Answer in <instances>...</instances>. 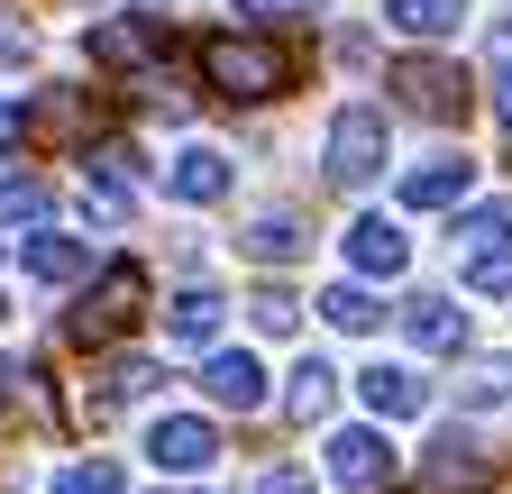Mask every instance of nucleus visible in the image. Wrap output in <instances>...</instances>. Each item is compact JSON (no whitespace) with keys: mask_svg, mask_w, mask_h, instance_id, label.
I'll return each instance as SVG.
<instances>
[{"mask_svg":"<svg viewBox=\"0 0 512 494\" xmlns=\"http://www.w3.org/2000/svg\"><path fill=\"white\" fill-rule=\"evenodd\" d=\"M238 10H247V19H311L320 0H238Z\"/></svg>","mask_w":512,"mask_h":494,"instance_id":"30","label":"nucleus"},{"mask_svg":"<svg viewBox=\"0 0 512 494\" xmlns=\"http://www.w3.org/2000/svg\"><path fill=\"white\" fill-rule=\"evenodd\" d=\"M19 138H28V110H19V101H0V156H10Z\"/></svg>","mask_w":512,"mask_h":494,"instance_id":"32","label":"nucleus"},{"mask_svg":"<svg viewBox=\"0 0 512 494\" xmlns=\"http://www.w3.org/2000/svg\"><path fill=\"white\" fill-rule=\"evenodd\" d=\"M357 394H366V412H375V421H412V412L430 403V385L412 376V366H366Z\"/></svg>","mask_w":512,"mask_h":494,"instance_id":"15","label":"nucleus"},{"mask_svg":"<svg viewBox=\"0 0 512 494\" xmlns=\"http://www.w3.org/2000/svg\"><path fill=\"white\" fill-rule=\"evenodd\" d=\"M320 312H330V330H348V339H366V330L384 321V302H375L366 284H330V293H320Z\"/></svg>","mask_w":512,"mask_h":494,"instance_id":"22","label":"nucleus"},{"mask_svg":"<svg viewBox=\"0 0 512 494\" xmlns=\"http://www.w3.org/2000/svg\"><path fill=\"white\" fill-rule=\"evenodd\" d=\"M403 330H412V348H430V357H458L467 348V312L448 293H412L403 302Z\"/></svg>","mask_w":512,"mask_h":494,"instance_id":"11","label":"nucleus"},{"mask_svg":"<svg viewBox=\"0 0 512 494\" xmlns=\"http://www.w3.org/2000/svg\"><path fill=\"white\" fill-rule=\"evenodd\" d=\"M46 202H55V193H46L37 174H10V183H0V229H19V220H46Z\"/></svg>","mask_w":512,"mask_h":494,"instance_id":"25","label":"nucleus"},{"mask_svg":"<svg viewBox=\"0 0 512 494\" xmlns=\"http://www.w3.org/2000/svg\"><path fill=\"white\" fill-rule=\"evenodd\" d=\"M403 257H412V238L384 220V211H366V220L348 229V266H357V275H403Z\"/></svg>","mask_w":512,"mask_h":494,"instance_id":"13","label":"nucleus"},{"mask_svg":"<svg viewBox=\"0 0 512 494\" xmlns=\"http://www.w3.org/2000/svg\"><path fill=\"white\" fill-rule=\"evenodd\" d=\"M494 476V458L467 440V430H448V440H430V467H421V494H476Z\"/></svg>","mask_w":512,"mask_h":494,"instance_id":"8","label":"nucleus"},{"mask_svg":"<svg viewBox=\"0 0 512 494\" xmlns=\"http://www.w3.org/2000/svg\"><path fill=\"white\" fill-rule=\"evenodd\" d=\"M46 494H119V467H110V458H83V467H64Z\"/></svg>","mask_w":512,"mask_h":494,"instance_id":"28","label":"nucleus"},{"mask_svg":"<svg viewBox=\"0 0 512 494\" xmlns=\"http://www.w3.org/2000/svg\"><path fill=\"white\" fill-rule=\"evenodd\" d=\"M330 403H339V376H330L320 357H302V366H293V385H284V412H293V421H320Z\"/></svg>","mask_w":512,"mask_h":494,"instance_id":"21","label":"nucleus"},{"mask_svg":"<svg viewBox=\"0 0 512 494\" xmlns=\"http://www.w3.org/2000/svg\"><path fill=\"white\" fill-rule=\"evenodd\" d=\"M467 284H476V293H512V238L467 247Z\"/></svg>","mask_w":512,"mask_h":494,"instance_id":"26","label":"nucleus"},{"mask_svg":"<svg viewBox=\"0 0 512 494\" xmlns=\"http://www.w3.org/2000/svg\"><path fill=\"white\" fill-rule=\"evenodd\" d=\"M147 312V275L138 266H101V284H83V302L64 312V339L74 348H110L119 330H138Z\"/></svg>","mask_w":512,"mask_h":494,"instance_id":"2","label":"nucleus"},{"mask_svg":"<svg viewBox=\"0 0 512 494\" xmlns=\"http://www.w3.org/2000/svg\"><path fill=\"white\" fill-rule=\"evenodd\" d=\"M19 55H28V37H19V28H0V65H19Z\"/></svg>","mask_w":512,"mask_h":494,"instance_id":"33","label":"nucleus"},{"mask_svg":"<svg viewBox=\"0 0 512 494\" xmlns=\"http://www.w3.org/2000/svg\"><path fill=\"white\" fill-rule=\"evenodd\" d=\"M202 394H211L220 412H256V403H266V366L238 357V348H220V357L202 366Z\"/></svg>","mask_w":512,"mask_h":494,"instance_id":"12","label":"nucleus"},{"mask_svg":"<svg viewBox=\"0 0 512 494\" xmlns=\"http://www.w3.org/2000/svg\"><path fill=\"white\" fill-rule=\"evenodd\" d=\"M394 92H403V110H421V119H467V74L458 65H439V55H403L394 65Z\"/></svg>","mask_w":512,"mask_h":494,"instance_id":"5","label":"nucleus"},{"mask_svg":"<svg viewBox=\"0 0 512 494\" xmlns=\"http://www.w3.org/2000/svg\"><path fill=\"white\" fill-rule=\"evenodd\" d=\"M494 110H503V119H512V28H503V37H494Z\"/></svg>","mask_w":512,"mask_h":494,"instance_id":"29","label":"nucleus"},{"mask_svg":"<svg viewBox=\"0 0 512 494\" xmlns=\"http://www.w3.org/2000/svg\"><path fill=\"white\" fill-rule=\"evenodd\" d=\"M156 55H165V19H138V10H128V19H101V28H92V65L147 74Z\"/></svg>","mask_w":512,"mask_h":494,"instance_id":"7","label":"nucleus"},{"mask_svg":"<svg viewBox=\"0 0 512 494\" xmlns=\"http://www.w3.org/2000/svg\"><path fill=\"white\" fill-rule=\"evenodd\" d=\"M394 476H403V458H394L384 430H339L330 440V485L339 494H394Z\"/></svg>","mask_w":512,"mask_h":494,"instance_id":"3","label":"nucleus"},{"mask_svg":"<svg viewBox=\"0 0 512 494\" xmlns=\"http://www.w3.org/2000/svg\"><path fill=\"white\" fill-rule=\"evenodd\" d=\"M19 257H28V275H37V284H83V275H92V238H64V229H37V238L19 247Z\"/></svg>","mask_w":512,"mask_h":494,"instance_id":"14","label":"nucleus"},{"mask_svg":"<svg viewBox=\"0 0 512 494\" xmlns=\"http://www.w3.org/2000/svg\"><path fill=\"white\" fill-rule=\"evenodd\" d=\"M247 321H256V330H266V339H284V330L302 321V302H293L284 284H256V293H247Z\"/></svg>","mask_w":512,"mask_h":494,"instance_id":"24","label":"nucleus"},{"mask_svg":"<svg viewBox=\"0 0 512 494\" xmlns=\"http://www.w3.org/2000/svg\"><path fill=\"white\" fill-rule=\"evenodd\" d=\"M458 403L467 412H503L512 403V357H467L458 366Z\"/></svg>","mask_w":512,"mask_h":494,"instance_id":"20","label":"nucleus"},{"mask_svg":"<svg viewBox=\"0 0 512 494\" xmlns=\"http://www.w3.org/2000/svg\"><path fill=\"white\" fill-rule=\"evenodd\" d=\"M467 183H476L467 156H430V165L403 174V211H458V202H467Z\"/></svg>","mask_w":512,"mask_h":494,"instance_id":"10","label":"nucleus"},{"mask_svg":"<svg viewBox=\"0 0 512 494\" xmlns=\"http://www.w3.org/2000/svg\"><path fill=\"white\" fill-rule=\"evenodd\" d=\"M220 321H229V302H220L211 284H183V293H174V312H165V330H174L183 348H211Z\"/></svg>","mask_w":512,"mask_h":494,"instance_id":"16","label":"nucleus"},{"mask_svg":"<svg viewBox=\"0 0 512 494\" xmlns=\"http://www.w3.org/2000/svg\"><path fill=\"white\" fill-rule=\"evenodd\" d=\"M229 183H238V174H229V156H220V147H183V156L165 165V193H174V202H192V211H202V202H229Z\"/></svg>","mask_w":512,"mask_h":494,"instance_id":"9","label":"nucleus"},{"mask_svg":"<svg viewBox=\"0 0 512 494\" xmlns=\"http://www.w3.org/2000/svg\"><path fill=\"white\" fill-rule=\"evenodd\" d=\"M92 183H101V193H119V202H138V147L101 138V147H92Z\"/></svg>","mask_w":512,"mask_h":494,"instance_id":"23","label":"nucleus"},{"mask_svg":"<svg viewBox=\"0 0 512 494\" xmlns=\"http://www.w3.org/2000/svg\"><path fill=\"white\" fill-rule=\"evenodd\" d=\"M375 174H384V110L348 101L330 119V183H375Z\"/></svg>","mask_w":512,"mask_h":494,"instance_id":"4","label":"nucleus"},{"mask_svg":"<svg viewBox=\"0 0 512 494\" xmlns=\"http://www.w3.org/2000/svg\"><path fill=\"white\" fill-rule=\"evenodd\" d=\"M0 321H10V302H0Z\"/></svg>","mask_w":512,"mask_h":494,"instance_id":"34","label":"nucleus"},{"mask_svg":"<svg viewBox=\"0 0 512 494\" xmlns=\"http://www.w3.org/2000/svg\"><path fill=\"white\" fill-rule=\"evenodd\" d=\"M147 458H156L165 476H202V467L220 458V430H211L202 412H174V421H156V430H147Z\"/></svg>","mask_w":512,"mask_h":494,"instance_id":"6","label":"nucleus"},{"mask_svg":"<svg viewBox=\"0 0 512 494\" xmlns=\"http://www.w3.org/2000/svg\"><path fill=\"white\" fill-rule=\"evenodd\" d=\"M256 494H311V476L302 467H275V476H256Z\"/></svg>","mask_w":512,"mask_h":494,"instance_id":"31","label":"nucleus"},{"mask_svg":"<svg viewBox=\"0 0 512 494\" xmlns=\"http://www.w3.org/2000/svg\"><path fill=\"white\" fill-rule=\"evenodd\" d=\"M202 74H211V92L220 101H275L284 83H293V65H284V46L275 37H202Z\"/></svg>","mask_w":512,"mask_h":494,"instance_id":"1","label":"nucleus"},{"mask_svg":"<svg viewBox=\"0 0 512 494\" xmlns=\"http://www.w3.org/2000/svg\"><path fill=\"white\" fill-rule=\"evenodd\" d=\"M494 238H512V202H476L458 220V247H494Z\"/></svg>","mask_w":512,"mask_h":494,"instance_id":"27","label":"nucleus"},{"mask_svg":"<svg viewBox=\"0 0 512 494\" xmlns=\"http://www.w3.org/2000/svg\"><path fill=\"white\" fill-rule=\"evenodd\" d=\"M92 385H101V394H83V412H92V421H110V412H128L138 394H156V366H147V357H119V366H101Z\"/></svg>","mask_w":512,"mask_h":494,"instance_id":"17","label":"nucleus"},{"mask_svg":"<svg viewBox=\"0 0 512 494\" xmlns=\"http://www.w3.org/2000/svg\"><path fill=\"white\" fill-rule=\"evenodd\" d=\"M238 247H247L256 266H293L311 238H302V220H293V211H266V220H247V238H238Z\"/></svg>","mask_w":512,"mask_h":494,"instance_id":"18","label":"nucleus"},{"mask_svg":"<svg viewBox=\"0 0 512 494\" xmlns=\"http://www.w3.org/2000/svg\"><path fill=\"white\" fill-rule=\"evenodd\" d=\"M384 19L403 37H458L467 28V0H384Z\"/></svg>","mask_w":512,"mask_h":494,"instance_id":"19","label":"nucleus"},{"mask_svg":"<svg viewBox=\"0 0 512 494\" xmlns=\"http://www.w3.org/2000/svg\"><path fill=\"white\" fill-rule=\"evenodd\" d=\"M0 385H10V366H0Z\"/></svg>","mask_w":512,"mask_h":494,"instance_id":"35","label":"nucleus"}]
</instances>
